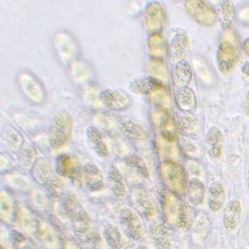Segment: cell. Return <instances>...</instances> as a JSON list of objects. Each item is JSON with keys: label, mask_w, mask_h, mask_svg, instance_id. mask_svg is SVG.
Here are the masks:
<instances>
[{"label": "cell", "mask_w": 249, "mask_h": 249, "mask_svg": "<svg viewBox=\"0 0 249 249\" xmlns=\"http://www.w3.org/2000/svg\"><path fill=\"white\" fill-rule=\"evenodd\" d=\"M61 199L64 211L70 218L75 233L81 239L92 230L90 216L83 209L77 195L73 192L68 191Z\"/></svg>", "instance_id": "1"}, {"label": "cell", "mask_w": 249, "mask_h": 249, "mask_svg": "<svg viewBox=\"0 0 249 249\" xmlns=\"http://www.w3.org/2000/svg\"><path fill=\"white\" fill-rule=\"evenodd\" d=\"M162 211L167 222L173 226L187 230L192 225L189 207L172 192H164L161 196Z\"/></svg>", "instance_id": "2"}, {"label": "cell", "mask_w": 249, "mask_h": 249, "mask_svg": "<svg viewBox=\"0 0 249 249\" xmlns=\"http://www.w3.org/2000/svg\"><path fill=\"white\" fill-rule=\"evenodd\" d=\"M73 132V120L66 110H62L53 117L48 130L49 144L53 149L65 147L70 140Z\"/></svg>", "instance_id": "3"}, {"label": "cell", "mask_w": 249, "mask_h": 249, "mask_svg": "<svg viewBox=\"0 0 249 249\" xmlns=\"http://www.w3.org/2000/svg\"><path fill=\"white\" fill-rule=\"evenodd\" d=\"M160 173L164 184L172 193H183L187 191L189 185L188 177L181 165L166 160L160 163Z\"/></svg>", "instance_id": "4"}, {"label": "cell", "mask_w": 249, "mask_h": 249, "mask_svg": "<svg viewBox=\"0 0 249 249\" xmlns=\"http://www.w3.org/2000/svg\"><path fill=\"white\" fill-rule=\"evenodd\" d=\"M185 9L193 21L203 26H213L218 18L214 7L206 1H186Z\"/></svg>", "instance_id": "5"}, {"label": "cell", "mask_w": 249, "mask_h": 249, "mask_svg": "<svg viewBox=\"0 0 249 249\" xmlns=\"http://www.w3.org/2000/svg\"><path fill=\"white\" fill-rule=\"evenodd\" d=\"M240 59V52L232 39H222L217 48L216 61L219 70L223 74H228L236 67Z\"/></svg>", "instance_id": "6"}, {"label": "cell", "mask_w": 249, "mask_h": 249, "mask_svg": "<svg viewBox=\"0 0 249 249\" xmlns=\"http://www.w3.org/2000/svg\"><path fill=\"white\" fill-rule=\"evenodd\" d=\"M132 199L137 211L145 218L152 219L158 215L157 203L145 187L136 186L132 191Z\"/></svg>", "instance_id": "7"}, {"label": "cell", "mask_w": 249, "mask_h": 249, "mask_svg": "<svg viewBox=\"0 0 249 249\" xmlns=\"http://www.w3.org/2000/svg\"><path fill=\"white\" fill-rule=\"evenodd\" d=\"M120 221L124 230L125 233L131 239L139 241L143 238L144 230L142 221L132 208L128 206H124L121 208Z\"/></svg>", "instance_id": "8"}, {"label": "cell", "mask_w": 249, "mask_h": 249, "mask_svg": "<svg viewBox=\"0 0 249 249\" xmlns=\"http://www.w3.org/2000/svg\"><path fill=\"white\" fill-rule=\"evenodd\" d=\"M153 120L161 137L169 142H174L178 134V125L172 114L158 109L153 113Z\"/></svg>", "instance_id": "9"}, {"label": "cell", "mask_w": 249, "mask_h": 249, "mask_svg": "<svg viewBox=\"0 0 249 249\" xmlns=\"http://www.w3.org/2000/svg\"><path fill=\"white\" fill-rule=\"evenodd\" d=\"M56 172L59 177H68L76 184L81 183L83 178V170L80 169L78 160L68 154H62L57 157Z\"/></svg>", "instance_id": "10"}, {"label": "cell", "mask_w": 249, "mask_h": 249, "mask_svg": "<svg viewBox=\"0 0 249 249\" xmlns=\"http://www.w3.org/2000/svg\"><path fill=\"white\" fill-rule=\"evenodd\" d=\"M98 97L105 107L113 111L125 110L132 104L131 98L126 93L116 89H104L99 92Z\"/></svg>", "instance_id": "11"}, {"label": "cell", "mask_w": 249, "mask_h": 249, "mask_svg": "<svg viewBox=\"0 0 249 249\" xmlns=\"http://www.w3.org/2000/svg\"><path fill=\"white\" fill-rule=\"evenodd\" d=\"M119 125L122 133L132 140L143 141L150 136L147 126L134 118L123 117L119 120Z\"/></svg>", "instance_id": "12"}, {"label": "cell", "mask_w": 249, "mask_h": 249, "mask_svg": "<svg viewBox=\"0 0 249 249\" xmlns=\"http://www.w3.org/2000/svg\"><path fill=\"white\" fill-rule=\"evenodd\" d=\"M145 21L150 34L160 33L165 23V12L160 2H151L147 6Z\"/></svg>", "instance_id": "13"}, {"label": "cell", "mask_w": 249, "mask_h": 249, "mask_svg": "<svg viewBox=\"0 0 249 249\" xmlns=\"http://www.w3.org/2000/svg\"><path fill=\"white\" fill-rule=\"evenodd\" d=\"M162 82L154 77H140L132 79L129 83V90L137 95H149L163 89Z\"/></svg>", "instance_id": "14"}, {"label": "cell", "mask_w": 249, "mask_h": 249, "mask_svg": "<svg viewBox=\"0 0 249 249\" xmlns=\"http://www.w3.org/2000/svg\"><path fill=\"white\" fill-rule=\"evenodd\" d=\"M189 37L187 34L183 31L179 30L171 38L170 45H169V53L172 61L178 62L184 60L189 53Z\"/></svg>", "instance_id": "15"}, {"label": "cell", "mask_w": 249, "mask_h": 249, "mask_svg": "<svg viewBox=\"0 0 249 249\" xmlns=\"http://www.w3.org/2000/svg\"><path fill=\"white\" fill-rule=\"evenodd\" d=\"M205 141L208 147V155L210 158L214 160L220 158L224 145V136L220 129L215 126L211 127L206 134Z\"/></svg>", "instance_id": "16"}, {"label": "cell", "mask_w": 249, "mask_h": 249, "mask_svg": "<svg viewBox=\"0 0 249 249\" xmlns=\"http://www.w3.org/2000/svg\"><path fill=\"white\" fill-rule=\"evenodd\" d=\"M36 236L40 244L46 249H59L60 241L55 230L50 224L40 221L36 231Z\"/></svg>", "instance_id": "17"}, {"label": "cell", "mask_w": 249, "mask_h": 249, "mask_svg": "<svg viewBox=\"0 0 249 249\" xmlns=\"http://www.w3.org/2000/svg\"><path fill=\"white\" fill-rule=\"evenodd\" d=\"M242 216V205L237 200L230 201L223 213V225L227 231H233L237 229Z\"/></svg>", "instance_id": "18"}, {"label": "cell", "mask_w": 249, "mask_h": 249, "mask_svg": "<svg viewBox=\"0 0 249 249\" xmlns=\"http://www.w3.org/2000/svg\"><path fill=\"white\" fill-rule=\"evenodd\" d=\"M83 178L91 193L101 192L105 188V182L100 169L91 163H88L83 168Z\"/></svg>", "instance_id": "19"}, {"label": "cell", "mask_w": 249, "mask_h": 249, "mask_svg": "<svg viewBox=\"0 0 249 249\" xmlns=\"http://www.w3.org/2000/svg\"><path fill=\"white\" fill-rule=\"evenodd\" d=\"M103 235L110 249H130V245L118 227L107 224L103 229Z\"/></svg>", "instance_id": "20"}, {"label": "cell", "mask_w": 249, "mask_h": 249, "mask_svg": "<svg viewBox=\"0 0 249 249\" xmlns=\"http://www.w3.org/2000/svg\"><path fill=\"white\" fill-rule=\"evenodd\" d=\"M86 136L91 149L100 157H107L109 154V149L105 140L102 133L95 127L90 126L86 130Z\"/></svg>", "instance_id": "21"}, {"label": "cell", "mask_w": 249, "mask_h": 249, "mask_svg": "<svg viewBox=\"0 0 249 249\" xmlns=\"http://www.w3.org/2000/svg\"><path fill=\"white\" fill-rule=\"evenodd\" d=\"M150 236L158 249H171V237L168 229L160 221L156 220L150 226Z\"/></svg>", "instance_id": "22"}, {"label": "cell", "mask_w": 249, "mask_h": 249, "mask_svg": "<svg viewBox=\"0 0 249 249\" xmlns=\"http://www.w3.org/2000/svg\"><path fill=\"white\" fill-rule=\"evenodd\" d=\"M176 103L179 109L186 113H191L197 107V97L192 88L186 86L179 88L175 95Z\"/></svg>", "instance_id": "23"}, {"label": "cell", "mask_w": 249, "mask_h": 249, "mask_svg": "<svg viewBox=\"0 0 249 249\" xmlns=\"http://www.w3.org/2000/svg\"><path fill=\"white\" fill-rule=\"evenodd\" d=\"M107 182L111 193L117 198H123L126 195L127 190L124 179L120 170L116 166H110L107 175Z\"/></svg>", "instance_id": "24"}, {"label": "cell", "mask_w": 249, "mask_h": 249, "mask_svg": "<svg viewBox=\"0 0 249 249\" xmlns=\"http://www.w3.org/2000/svg\"><path fill=\"white\" fill-rule=\"evenodd\" d=\"M192 79L193 69L191 65L186 60L178 61L175 66L173 74V81L175 86L179 88L186 87L190 84Z\"/></svg>", "instance_id": "25"}, {"label": "cell", "mask_w": 249, "mask_h": 249, "mask_svg": "<svg viewBox=\"0 0 249 249\" xmlns=\"http://www.w3.org/2000/svg\"><path fill=\"white\" fill-rule=\"evenodd\" d=\"M32 175L36 181L45 186L54 174L50 161L47 159H38L35 161Z\"/></svg>", "instance_id": "26"}, {"label": "cell", "mask_w": 249, "mask_h": 249, "mask_svg": "<svg viewBox=\"0 0 249 249\" xmlns=\"http://www.w3.org/2000/svg\"><path fill=\"white\" fill-rule=\"evenodd\" d=\"M225 202V190L222 183L213 182L209 188L208 205L213 212L219 211Z\"/></svg>", "instance_id": "27"}, {"label": "cell", "mask_w": 249, "mask_h": 249, "mask_svg": "<svg viewBox=\"0 0 249 249\" xmlns=\"http://www.w3.org/2000/svg\"><path fill=\"white\" fill-rule=\"evenodd\" d=\"M236 16L235 6L232 1H222L218 7V20L224 30H229Z\"/></svg>", "instance_id": "28"}, {"label": "cell", "mask_w": 249, "mask_h": 249, "mask_svg": "<svg viewBox=\"0 0 249 249\" xmlns=\"http://www.w3.org/2000/svg\"><path fill=\"white\" fill-rule=\"evenodd\" d=\"M187 197L191 204L199 206L204 203L205 197V187L204 183L199 179H192L187 188Z\"/></svg>", "instance_id": "29"}, {"label": "cell", "mask_w": 249, "mask_h": 249, "mask_svg": "<svg viewBox=\"0 0 249 249\" xmlns=\"http://www.w3.org/2000/svg\"><path fill=\"white\" fill-rule=\"evenodd\" d=\"M165 39L160 33L150 34L148 37V52L151 56L161 58L166 54V44Z\"/></svg>", "instance_id": "30"}, {"label": "cell", "mask_w": 249, "mask_h": 249, "mask_svg": "<svg viewBox=\"0 0 249 249\" xmlns=\"http://www.w3.org/2000/svg\"><path fill=\"white\" fill-rule=\"evenodd\" d=\"M14 204L12 198L4 191L0 193V217L3 221L10 223L13 216Z\"/></svg>", "instance_id": "31"}, {"label": "cell", "mask_w": 249, "mask_h": 249, "mask_svg": "<svg viewBox=\"0 0 249 249\" xmlns=\"http://www.w3.org/2000/svg\"><path fill=\"white\" fill-rule=\"evenodd\" d=\"M47 191L54 198H62L64 194L68 192L65 182L61 179L58 175H53L52 178L45 185Z\"/></svg>", "instance_id": "32"}, {"label": "cell", "mask_w": 249, "mask_h": 249, "mask_svg": "<svg viewBox=\"0 0 249 249\" xmlns=\"http://www.w3.org/2000/svg\"><path fill=\"white\" fill-rule=\"evenodd\" d=\"M9 238L13 249H35L30 240L17 230L10 231Z\"/></svg>", "instance_id": "33"}, {"label": "cell", "mask_w": 249, "mask_h": 249, "mask_svg": "<svg viewBox=\"0 0 249 249\" xmlns=\"http://www.w3.org/2000/svg\"><path fill=\"white\" fill-rule=\"evenodd\" d=\"M124 161L128 166L135 169L140 176L144 178L149 177V172H148L147 164L141 157L135 154L128 155L127 157H125Z\"/></svg>", "instance_id": "34"}, {"label": "cell", "mask_w": 249, "mask_h": 249, "mask_svg": "<svg viewBox=\"0 0 249 249\" xmlns=\"http://www.w3.org/2000/svg\"><path fill=\"white\" fill-rule=\"evenodd\" d=\"M3 139L12 150H17L22 146L23 139L21 135L13 127L8 126L3 132Z\"/></svg>", "instance_id": "35"}, {"label": "cell", "mask_w": 249, "mask_h": 249, "mask_svg": "<svg viewBox=\"0 0 249 249\" xmlns=\"http://www.w3.org/2000/svg\"><path fill=\"white\" fill-rule=\"evenodd\" d=\"M17 221L19 226L23 229L26 231L33 232L36 231V228L38 225V222H36L34 219V217L28 213L27 210L21 208L18 212V217Z\"/></svg>", "instance_id": "36"}, {"label": "cell", "mask_w": 249, "mask_h": 249, "mask_svg": "<svg viewBox=\"0 0 249 249\" xmlns=\"http://www.w3.org/2000/svg\"><path fill=\"white\" fill-rule=\"evenodd\" d=\"M81 241L86 249H104L102 237L100 233L93 229L81 238Z\"/></svg>", "instance_id": "37"}, {"label": "cell", "mask_w": 249, "mask_h": 249, "mask_svg": "<svg viewBox=\"0 0 249 249\" xmlns=\"http://www.w3.org/2000/svg\"><path fill=\"white\" fill-rule=\"evenodd\" d=\"M179 124L182 128V130L188 134L194 133L196 130V119L193 116V114L184 113L180 116L179 120Z\"/></svg>", "instance_id": "38"}, {"label": "cell", "mask_w": 249, "mask_h": 249, "mask_svg": "<svg viewBox=\"0 0 249 249\" xmlns=\"http://www.w3.org/2000/svg\"><path fill=\"white\" fill-rule=\"evenodd\" d=\"M35 159H36V151L34 148L30 145L26 144V146H24L21 151V155H20L21 163L26 168H29L33 164Z\"/></svg>", "instance_id": "39"}, {"label": "cell", "mask_w": 249, "mask_h": 249, "mask_svg": "<svg viewBox=\"0 0 249 249\" xmlns=\"http://www.w3.org/2000/svg\"><path fill=\"white\" fill-rule=\"evenodd\" d=\"M159 150L160 153H162L166 157L174 158L177 155V149L176 147L173 145V142H169L162 137L158 139Z\"/></svg>", "instance_id": "40"}, {"label": "cell", "mask_w": 249, "mask_h": 249, "mask_svg": "<svg viewBox=\"0 0 249 249\" xmlns=\"http://www.w3.org/2000/svg\"><path fill=\"white\" fill-rule=\"evenodd\" d=\"M238 19L240 23L249 25V5L243 7L237 13Z\"/></svg>", "instance_id": "41"}, {"label": "cell", "mask_w": 249, "mask_h": 249, "mask_svg": "<svg viewBox=\"0 0 249 249\" xmlns=\"http://www.w3.org/2000/svg\"><path fill=\"white\" fill-rule=\"evenodd\" d=\"M64 249H82L79 245H78L76 242H74L73 240L71 239H68L66 242H65V245H64Z\"/></svg>", "instance_id": "42"}, {"label": "cell", "mask_w": 249, "mask_h": 249, "mask_svg": "<svg viewBox=\"0 0 249 249\" xmlns=\"http://www.w3.org/2000/svg\"><path fill=\"white\" fill-rule=\"evenodd\" d=\"M243 108L246 115L249 118V91L247 92L245 99H244V103H243Z\"/></svg>", "instance_id": "43"}, {"label": "cell", "mask_w": 249, "mask_h": 249, "mask_svg": "<svg viewBox=\"0 0 249 249\" xmlns=\"http://www.w3.org/2000/svg\"><path fill=\"white\" fill-rule=\"evenodd\" d=\"M242 49H243L244 53H245L247 55H249V37H248V38L243 42Z\"/></svg>", "instance_id": "44"}, {"label": "cell", "mask_w": 249, "mask_h": 249, "mask_svg": "<svg viewBox=\"0 0 249 249\" xmlns=\"http://www.w3.org/2000/svg\"><path fill=\"white\" fill-rule=\"evenodd\" d=\"M242 72L245 76H247L248 78H249V61L246 62L243 67H242Z\"/></svg>", "instance_id": "45"}, {"label": "cell", "mask_w": 249, "mask_h": 249, "mask_svg": "<svg viewBox=\"0 0 249 249\" xmlns=\"http://www.w3.org/2000/svg\"><path fill=\"white\" fill-rule=\"evenodd\" d=\"M136 249H149L147 248V246H145V245H138L137 247H136Z\"/></svg>", "instance_id": "46"}, {"label": "cell", "mask_w": 249, "mask_h": 249, "mask_svg": "<svg viewBox=\"0 0 249 249\" xmlns=\"http://www.w3.org/2000/svg\"><path fill=\"white\" fill-rule=\"evenodd\" d=\"M248 188H249V172H248Z\"/></svg>", "instance_id": "47"}, {"label": "cell", "mask_w": 249, "mask_h": 249, "mask_svg": "<svg viewBox=\"0 0 249 249\" xmlns=\"http://www.w3.org/2000/svg\"><path fill=\"white\" fill-rule=\"evenodd\" d=\"M1 249H5V248H4V247H3V246H2V247H1Z\"/></svg>", "instance_id": "48"}]
</instances>
